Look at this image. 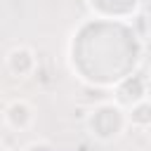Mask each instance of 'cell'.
Here are the masks:
<instances>
[{"mask_svg": "<svg viewBox=\"0 0 151 151\" xmlns=\"http://www.w3.org/2000/svg\"><path fill=\"white\" fill-rule=\"evenodd\" d=\"M2 120H5V127H9L12 132H26L35 123V109H33V104L28 99L14 97V99H9L5 104Z\"/></svg>", "mask_w": 151, "mask_h": 151, "instance_id": "obj_2", "label": "cell"}, {"mask_svg": "<svg viewBox=\"0 0 151 151\" xmlns=\"http://www.w3.org/2000/svg\"><path fill=\"white\" fill-rule=\"evenodd\" d=\"M127 127V109L120 101H99L85 116V130L99 144L118 142Z\"/></svg>", "mask_w": 151, "mask_h": 151, "instance_id": "obj_1", "label": "cell"}, {"mask_svg": "<svg viewBox=\"0 0 151 151\" xmlns=\"http://www.w3.org/2000/svg\"><path fill=\"white\" fill-rule=\"evenodd\" d=\"M0 151H12V149L7 146V142H2V144H0Z\"/></svg>", "mask_w": 151, "mask_h": 151, "instance_id": "obj_6", "label": "cell"}, {"mask_svg": "<svg viewBox=\"0 0 151 151\" xmlns=\"http://www.w3.org/2000/svg\"><path fill=\"white\" fill-rule=\"evenodd\" d=\"M127 123L134 130H144V132L151 130V99L149 97L127 106Z\"/></svg>", "mask_w": 151, "mask_h": 151, "instance_id": "obj_4", "label": "cell"}, {"mask_svg": "<svg viewBox=\"0 0 151 151\" xmlns=\"http://www.w3.org/2000/svg\"><path fill=\"white\" fill-rule=\"evenodd\" d=\"M21 151H57V149H54L52 142H47V139H35V142H28Z\"/></svg>", "mask_w": 151, "mask_h": 151, "instance_id": "obj_5", "label": "cell"}, {"mask_svg": "<svg viewBox=\"0 0 151 151\" xmlns=\"http://www.w3.org/2000/svg\"><path fill=\"white\" fill-rule=\"evenodd\" d=\"M146 97H149V99H151V80H149V94H146Z\"/></svg>", "mask_w": 151, "mask_h": 151, "instance_id": "obj_7", "label": "cell"}, {"mask_svg": "<svg viewBox=\"0 0 151 151\" xmlns=\"http://www.w3.org/2000/svg\"><path fill=\"white\" fill-rule=\"evenodd\" d=\"M5 68L17 80L31 78L38 71V57H35L33 47H28V45H14L7 52V57H5Z\"/></svg>", "mask_w": 151, "mask_h": 151, "instance_id": "obj_3", "label": "cell"}]
</instances>
